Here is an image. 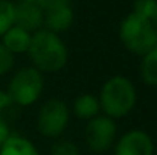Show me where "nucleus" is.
<instances>
[{"label":"nucleus","mask_w":157,"mask_h":155,"mask_svg":"<svg viewBox=\"0 0 157 155\" xmlns=\"http://www.w3.org/2000/svg\"><path fill=\"white\" fill-rule=\"evenodd\" d=\"M28 55L32 67L40 73H56L63 70L69 59V50L59 35L48 29H40L32 34Z\"/></svg>","instance_id":"obj_1"},{"label":"nucleus","mask_w":157,"mask_h":155,"mask_svg":"<svg viewBox=\"0 0 157 155\" xmlns=\"http://www.w3.org/2000/svg\"><path fill=\"white\" fill-rule=\"evenodd\" d=\"M98 101L107 117L113 120L122 119L136 106L137 90L128 78L117 75L104 82Z\"/></svg>","instance_id":"obj_2"},{"label":"nucleus","mask_w":157,"mask_h":155,"mask_svg":"<svg viewBox=\"0 0 157 155\" xmlns=\"http://www.w3.org/2000/svg\"><path fill=\"white\" fill-rule=\"evenodd\" d=\"M119 38L127 50L140 56L157 47V31L153 23L133 12L122 20Z\"/></svg>","instance_id":"obj_3"},{"label":"nucleus","mask_w":157,"mask_h":155,"mask_svg":"<svg viewBox=\"0 0 157 155\" xmlns=\"http://www.w3.org/2000/svg\"><path fill=\"white\" fill-rule=\"evenodd\" d=\"M44 90V78L37 68L23 67L14 73L8 85V96L11 103L20 106H29L35 103Z\"/></svg>","instance_id":"obj_4"},{"label":"nucleus","mask_w":157,"mask_h":155,"mask_svg":"<svg viewBox=\"0 0 157 155\" xmlns=\"http://www.w3.org/2000/svg\"><path fill=\"white\" fill-rule=\"evenodd\" d=\"M70 111L61 99H49L41 105L37 116V129L43 137L56 138L69 126Z\"/></svg>","instance_id":"obj_5"},{"label":"nucleus","mask_w":157,"mask_h":155,"mask_svg":"<svg viewBox=\"0 0 157 155\" xmlns=\"http://www.w3.org/2000/svg\"><path fill=\"white\" fill-rule=\"evenodd\" d=\"M117 135L116 122L107 116H96L86 125V145L95 154H104L113 148Z\"/></svg>","instance_id":"obj_6"},{"label":"nucleus","mask_w":157,"mask_h":155,"mask_svg":"<svg viewBox=\"0 0 157 155\" xmlns=\"http://www.w3.org/2000/svg\"><path fill=\"white\" fill-rule=\"evenodd\" d=\"M154 143L150 134L142 129L125 132L114 145V155H153Z\"/></svg>","instance_id":"obj_7"},{"label":"nucleus","mask_w":157,"mask_h":155,"mask_svg":"<svg viewBox=\"0 0 157 155\" xmlns=\"http://www.w3.org/2000/svg\"><path fill=\"white\" fill-rule=\"evenodd\" d=\"M44 21V11L37 3L20 0L14 3V26H18L31 34L40 31Z\"/></svg>","instance_id":"obj_8"},{"label":"nucleus","mask_w":157,"mask_h":155,"mask_svg":"<svg viewBox=\"0 0 157 155\" xmlns=\"http://www.w3.org/2000/svg\"><path fill=\"white\" fill-rule=\"evenodd\" d=\"M73 23V11L70 8V5H64V6H58L44 11V21L43 26H46L48 31H51L53 34H59L67 31Z\"/></svg>","instance_id":"obj_9"},{"label":"nucleus","mask_w":157,"mask_h":155,"mask_svg":"<svg viewBox=\"0 0 157 155\" xmlns=\"http://www.w3.org/2000/svg\"><path fill=\"white\" fill-rule=\"evenodd\" d=\"M32 34L18 28L12 26L3 37H2V44L11 52L12 55L15 53H28V49L31 46Z\"/></svg>","instance_id":"obj_10"},{"label":"nucleus","mask_w":157,"mask_h":155,"mask_svg":"<svg viewBox=\"0 0 157 155\" xmlns=\"http://www.w3.org/2000/svg\"><path fill=\"white\" fill-rule=\"evenodd\" d=\"M0 155H40V152L29 138L11 134L0 146Z\"/></svg>","instance_id":"obj_11"},{"label":"nucleus","mask_w":157,"mask_h":155,"mask_svg":"<svg viewBox=\"0 0 157 155\" xmlns=\"http://www.w3.org/2000/svg\"><path fill=\"white\" fill-rule=\"evenodd\" d=\"M101 109V105L96 96L90 94V93H84V94H79L75 102H73V113L78 119L81 120H90L93 117L98 116Z\"/></svg>","instance_id":"obj_12"},{"label":"nucleus","mask_w":157,"mask_h":155,"mask_svg":"<svg viewBox=\"0 0 157 155\" xmlns=\"http://www.w3.org/2000/svg\"><path fill=\"white\" fill-rule=\"evenodd\" d=\"M140 78L147 85L157 87V47L142 56Z\"/></svg>","instance_id":"obj_13"},{"label":"nucleus","mask_w":157,"mask_h":155,"mask_svg":"<svg viewBox=\"0 0 157 155\" xmlns=\"http://www.w3.org/2000/svg\"><path fill=\"white\" fill-rule=\"evenodd\" d=\"M14 26V3L0 0V37H3Z\"/></svg>","instance_id":"obj_14"},{"label":"nucleus","mask_w":157,"mask_h":155,"mask_svg":"<svg viewBox=\"0 0 157 155\" xmlns=\"http://www.w3.org/2000/svg\"><path fill=\"white\" fill-rule=\"evenodd\" d=\"M156 8H157V0H134L133 14L151 21V18H153V15L156 12Z\"/></svg>","instance_id":"obj_15"},{"label":"nucleus","mask_w":157,"mask_h":155,"mask_svg":"<svg viewBox=\"0 0 157 155\" xmlns=\"http://www.w3.org/2000/svg\"><path fill=\"white\" fill-rule=\"evenodd\" d=\"M51 155H81V152H79V148L75 142L61 140L52 146Z\"/></svg>","instance_id":"obj_16"},{"label":"nucleus","mask_w":157,"mask_h":155,"mask_svg":"<svg viewBox=\"0 0 157 155\" xmlns=\"http://www.w3.org/2000/svg\"><path fill=\"white\" fill-rule=\"evenodd\" d=\"M14 67V55L0 43V76L6 75Z\"/></svg>","instance_id":"obj_17"},{"label":"nucleus","mask_w":157,"mask_h":155,"mask_svg":"<svg viewBox=\"0 0 157 155\" xmlns=\"http://www.w3.org/2000/svg\"><path fill=\"white\" fill-rule=\"evenodd\" d=\"M69 3H70V0H37V5L43 11L58 8V6H64V5H69Z\"/></svg>","instance_id":"obj_18"},{"label":"nucleus","mask_w":157,"mask_h":155,"mask_svg":"<svg viewBox=\"0 0 157 155\" xmlns=\"http://www.w3.org/2000/svg\"><path fill=\"white\" fill-rule=\"evenodd\" d=\"M11 135V132H9V128H8V125H6V122L0 117V146L6 142V138Z\"/></svg>","instance_id":"obj_19"},{"label":"nucleus","mask_w":157,"mask_h":155,"mask_svg":"<svg viewBox=\"0 0 157 155\" xmlns=\"http://www.w3.org/2000/svg\"><path fill=\"white\" fill-rule=\"evenodd\" d=\"M9 105H11V99H9L8 93L0 88V113H2L5 108H8Z\"/></svg>","instance_id":"obj_20"},{"label":"nucleus","mask_w":157,"mask_h":155,"mask_svg":"<svg viewBox=\"0 0 157 155\" xmlns=\"http://www.w3.org/2000/svg\"><path fill=\"white\" fill-rule=\"evenodd\" d=\"M151 23H153V26H154V29L157 31V8H156V12H154V15H153V18H151Z\"/></svg>","instance_id":"obj_21"},{"label":"nucleus","mask_w":157,"mask_h":155,"mask_svg":"<svg viewBox=\"0 0 157 155\" xmlns=\"http://www.w3.org/2000/svg\"><path fill=\"white\" fill-rule=\"evenodd\" d=\"M23 2H29V3H37V0H23Z\"/></svg>","instance_id":"obj_22"}]
</instances>
